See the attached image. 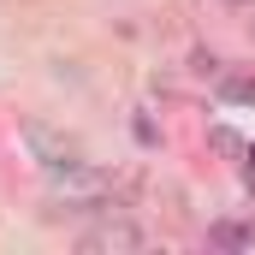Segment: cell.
<instances>
[{
    "label": "cell",
    "instance_id": "1",
    "mask_svg": "<svg viewBox=\"0 0 255 255\" xmlns=\"http://www.w3.org/2000/svg\"><path fill=\"white\" fill-rule=\"evenodd\" d=\"M77 244H83V250H95V255H113V250H142L148 238H142V226H136L130 214H119V202H107V208H101V220H95Z\"/></svg>",
    "mask_w": 255,
    "mask_h": 255
},
{
    "label": "cell",
    "instance_id": "2",
    "mask_svg": "<svg viewBox=\"0 0 255 255\" xmlns=\"http://www.w3.org/2000/svg\"><path fill=\"white\" fill-rule=\"evenodd\" d=\"M24 142H30V154H36L48 172H54V166H71V160H83V154H77V142H71L65 130L42 125V119H30V125H24Z\"/></svg>",
    "mask_w": 255,
    "mask_h": 255
},
{
    "label": "cell",
    "instance_id": "3",
    "mask_svg": "<svg viewBox=\"0 0 255 255\" xmlns=\"http://www.w3.org/2000/svg\"><path fill=\"white\" fill-rule=\"evenodd\" d=\"M208 142H214L220 154H232V160H244V154H250V148H244V136H238L232 125H214V130H208Z\"/></svg>",
    "mask_w": 255,
    "mask_h": 255
},
{
    "label": "cell",
    "instance_id": "4",
    "mask_svg": "<svg viewBox=\"0 0 255 255\" xmlns=\"http://www.w3.org/2000/svg\"><path fill=\"white\" fill-rule=\"evenodd\" d=\"M220 95H226V101H244V107H255V77H226V83H220Z\"/></svg>",
    "mask_w": 255,
    "mask_h": 255
}]
</instances>
